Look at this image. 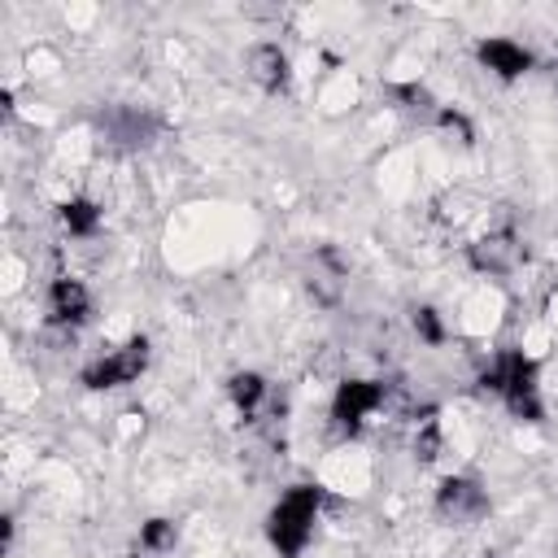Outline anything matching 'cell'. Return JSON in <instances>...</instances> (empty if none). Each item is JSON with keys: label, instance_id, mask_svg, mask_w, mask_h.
Wrapping results in <instances>:
<instances>
[{"label": "cell", "instance_id": "6da1fadb", "mask_svg": "<svg viewBox=\"0 0 558 558\" xmlns=\"http://www.w3.org/2000/svg\"><path fill=\"white\" fill-rule=\"evenodd\" d=\"M480 388L501 397V405L519 418V423H541L545 418V401H541V379H536V362L523 349H506L493 357V366L480 375Z\"/></svg>", "mask_w": 558, "mask_h": 558}, {"label": "cell", "instance_id": "7a4b0ae2", "mask_svg": "<svg viewBox=\"0 0 558 558\" xmlns=\"http://www.w3.org/2000/svg\"><path fill=\"white\" fill-rule=\"evenodd\" d=\"M318 510H323V488H318V484H296V488H288V493L275 501L270 519H266L270 545H275L283 558H301L305 545L314 541Z\"/></svg>", "mask_w": 558, "mask_h": 558}, {"label": "cell", "instance_id": "3957f363", "mask_svg": "<svg viewBox=\"0 0 558 558\" xmlns=\"http://www.w3.org/2000/svg\"><path fill=\"white\" fill-rule=\"evenodd\" d=\"M384 397H388V388L379 379H344L336 388V401H331V423L344 436H357L384 410Z\"/></svg>", "mask_w": 558, "mask_h": 558}, {"label": "cell", "instance_id": "277c9868", "mask_svg": "<svg viewBox=\"0 0 558 558\" xmlns=\"http://www.w3.org/2000/svg\"><path fill=\"white\" fill-rule=\"evenodd\" d=\"M144 366H148V340L135 336V340L109 349L105 357L87 362V366H83V384L96 388V392H100V388H122V384H135V379L144 375Z\"/></svg>", "mask_w": 558, "mask_h": 558}, {"label": "cell", "instance_id": "5b68a950", "mask_svg": "<svg viewBox=\"0 0 558 558\" xmlns=\"http://www.w3.org/2000/svg\"><path fill=\"white\" fill-rule=\"evenodd\" d=\"M466 262L480 275H510L523 262V244L510 227H497V231H484L475 244H466Z\"/></svg>", "mask_w": 558, "mask_h": 558}, {"label": "cell", "instance_id": "8992f818", "mask_svg": "<svg viewBox=\"0 0 558 558\" xmlns=\"http://www.w3.org/2000/svg\"><path fill=\"white\" fill-rule=\"evenodd\" d=\"M436 510H440L445 519H453V523H475V519L488 510V497H484V488H480L475 480L449 475V480H440V488H436Z\"/></svg>", "mask_w": 558, "mask_h": 558}, {"label": "cell", "instance_id": "52a82bcc", "mask_svg": "<svg viewBox=\"0 0 558 558\" xmlns=\"http://www.w3.org/2000/svg\"><path fill=\"white\" fill-rule=\"evenodd\" d=\"M100 126H105V135H109L118 148H144V144L157 135V118H153L148 109H135V105L105 109V113H100Z\"/></svg>", "mask_w": 558, "mask_h": 558}, {"label": "cell", "instance_id": "ba28073f", "mask_svg": "<svg viewBox=\"0 0 558 558\" xmlns=\"http://www.w3.org/2000/svg\"><path fill=\"white\" fill-rule=\"evenodd\" d=\"M87 318H92V292H87L78 279H70V275L52 279V283H48V323H57V327H78V323H87Z\"/></svg>", "mask_w": 558, "mask_h": 558}, {"label": "cell", "instance_id": "9c48e42d", "mask_svg": "<svg viewBox=\"0 0 558 558\" xmlns=\"http://www.w3.org/2000/svg\"><path fill=\"white\" fill-rule=\"evenodd\" d=\"M244 65H248V78H253L262 92H283L288 78H292V61H288V52H283L279 44H270V39L253 44L248 57H244Z\"/></svg>", "mask_w": 558, "mask_h": 558}, {"label": "cell", "instance_id": "30bf717a", "mask_svg": "<svg viewBox=\"0 0 558 558\" xmlns=\"http://www.w3.org/2000/svg\"><path fill=\"white\" fill-rule=\"evenodd\" d=\"M480 61L497 74V78H523L527 70H532V52L523 48V44H514V39H501V35H493V39H484L480 44Z\"/></svg>", "mask_w": 558, "mask_h": 558}, {"label": "cell", "instance_id": "8fae6325", "mask_svg": "<svg viewBox=\"0 0 558 558\" xmlns=\"http://www.w3.org/2000/svg\"><path fill=\"white\" fill-rule=\"evenodd\" d=\"M344 275H349V270H344L340 253H336V248H318L305 288H310V296H314L318 305H336V301H340V288H344Z\"/></svg>", "mask_w": 558, "mask_h": 558}, {"label": "cell", "instance_id": "7c38bea8", "mask_svg": "<svg viewBox=\"0 0 558 558\" xmlns=\"http://www.w3.org/2000/svg\"><path fill=\"white\" fill-rule=\"evenodd\" d=\"M57 218H61V227L70 231V235H78V240H87V235H96L100 231V205L96 201H87V196H70L61 209H57Z\"/></svg>", "mask_w": 558, "mask_h": 558}, {"label": "cell", "instance_id": "4fadbf2b", "mask_svg": "<svg viewBox=\"0 0 558 558\" xmlns=\"http://www.w3.org/2000/svg\"><path fill=\"white\" fill-rule=\"evenodd\" d=\"M266 392H270V384H266L257 371H235V375L227 379V397H231L235 410H244V414H253V410L266 401Z\"/></svg>", "mask_w": 558, "mask_h": 558}, {"label": "cell", "instance_id": "5bb4252c", "mask_svg": "<svg viewBox=\"0 0 558 558\" xmlns=\"http://www.w3.org/2000/svg\"><path fill=\"white\" fill-rule=\"evenodd\" d=\"M174 545V523L170 519H148L140 532V549L144 554H166Z\"/></svg>", "mask_w": 558, "mask_h": 558}, {"label": "cell", "instance_id": "9a60e30c", "mask_svg": "<svg viewBox=\"0 0 558 558\" xmlns=\"http://www.w3.org/2000/svg\"><path fill=\"white\" fill-rule=\"evenodd\" d=\"M392 96H397L410 113H432V118L440 113V105L432 100V92H427V87H418V83H401V87H392Z\"/></svg>", "mask_w": 558, "mask_h": 558}, {"label": "cell", "instance_id": "2e32d148", "mask_svg": "<svg viewBox=\"0 0 558 558\" xmlns=\"http://www.w3.org/2000/svg\"><path fill=\"white\" fill-rule=\"evenodd\" d=\"M436 122H440L449 135H458V144H475V126H471V118H466L462 109H453V105H440Z\"/></svg>", "mask_w": 558, "mask_h": 558}, {"label": "cell", "instance_id": "e0dca14e", "mask_svg": "<svg viewBox=\"0 0 558 558\" xmlns=\"http://www.w3.org/2000/svg\"><path fill=\"white\" fill-rule=\"evenodd\" d=\"M414 331L423 344H445V327H440V314L432 305H418L414 310Z\"/></svg>", "mask_w": 558, "mask_h": 558}, {"label": "cell", "instance_id": "ac0fdd59", "mask_svg": "<svg viewBox=\"0 0 558 558\" xmlns=\"http://www.w3.org/2000/svg\"><path fill=\"white\" fill-rule=\"evenodd\" d=\"M126 558H144V549H140V554H126Z\"/></svg>", "mask_w": 558, "mask_h": 558}]
</instances>
